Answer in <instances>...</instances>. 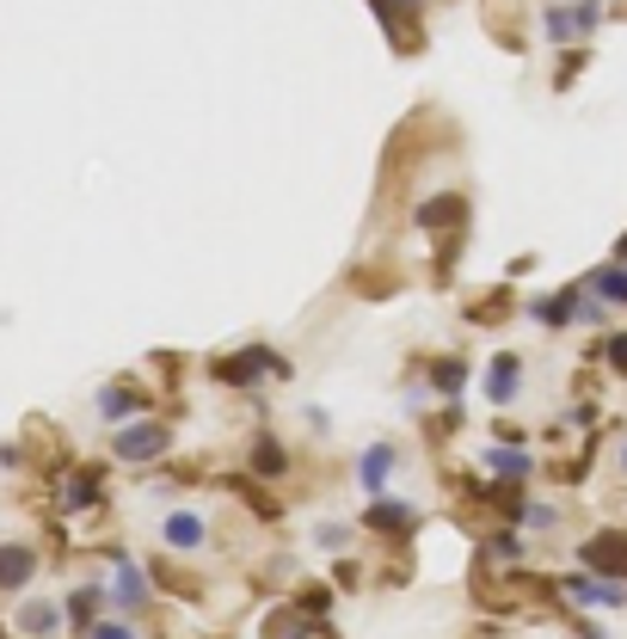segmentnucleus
Returning <instances> with one entry per match:
<instances>
[{
  "label": "nucleus",
  "instance_id": "obj_1",
  "mask_svg": "<svg viewBox=\"0 0 627 639\" xmlns=\"http://www.w3.org/2000/svg\"><path fill=\"white\" fill-rule=\"evenodd\" d=\"M111 449H118V462H154V455L173 449V430L154 425V418H142V425H123Z\"/></svg>",
  "mask_w": 627,
  "mask_h": 639
},
{
  "label": "nucleus",
  "instance_id": "obj_2",
  "mask_svg": "<svg viewBox=\"0 0 627 639\" xmlns=\"http://www.w3.org/2000/svg\"><path fill=\"white\" fill-rule=\"evenodd\" d=\"M585 572L590 578H615V585H621V578H627V535L621 529L590 535V541H585Z\"/></svg>",
  "mask_w": 627,
  "mask_h": 639
},
{
  "label": "nucleus",
  "instance_id": "obj_3",
  "mask_svg": "<svg viewBox=\"0 0 627 639\" xmlns=\"http://www.w3.org/2000/svg\"><path fill=\"white\" fill-rule=\"evenodd\" d=\"M13 627H19V639H55L62 633V602L55 597H26L19 615H13Z\"/></svg>",
  "mask_w": 627,
  "mask_h": 639
},
{
  "label": "nucleus",
  "instance_id": "obj_4",
  "mask_svg": "<svg viewBox=\"0 0 627 639\" xmlns=\"http://www.w3.org/2000/svg\"><path fill=\"white\" fill-rule=\"evenodd\" d=\"M111 597H118V609H123V615H142L148 602H154V585H148L142 566L118 559V566H111Z\"/></svg>",
  "mask_w": 627,
  "mask_h": 639
},
{
  "label": "nucleus",
  "instance_id": "obj_5",
  "mask_svg": "<svg viewBox=\"0 0 627 639\" xmlns=\"http://www.w3.org/2000/svg\"><path fill=\"white\" fill-rule=\"evenodd\" d=\"M161 541L173 547V554H198V547L210 541V523H203L198 510H166V517H161Z\"/></svg>",
  "mask_w": 627,
  "mask_h": 639
},
{
  "label": "nucleus",
  "instance_id": "obj_6",
  "mask_svg": "<svg viewBox=\"0 0 627 639\" xmlns=\"http://www.w3.org/2000/svg\"><path fill=\"white\" fill-rule=\"evenodd\" d=\"M481 467L493 479H505V486H517V479H529L535 474V455L529 449H517V443H493V449L481 455Z\"/></svg>",
  "mask_w": 627,
  "mask_h": 639
},
{
  "label": "nucleus",
  "instance_id": "obj_7",
  "mask_svg": "<svg viewBox=\"0 0 627 639\" xmlns=\"http://www.w3.org/2000/svg\"><path fill=\"white\" fill-rule=\"evenodd\" d=\"M394 467H401V449H394V443H370V449H363V462H357V486L382 498V486L394 479Z\"/></svg>",
  "mask_w": 627,
  "mask_h": 639
},
{
  "label": "nucleus",
  "instance_id": "obj_8",
  "mask_svg": "<svg viewBox=\"0 0 627 639\" xmlns=\"http://www.w3.org/2000/svg\"><path fill=\"white\" fill-rule=\"evenodd\" d=\"M31 578H38V547L0 541V590H26Z\"/></svg>",
  "mask_w": 627,
  "mask_h": 639
},
{
  "label": "nucleus",
  "instance_id": "obj_9",
  "mask_svg": "<svg viewBox=\"0 0 627 639\" xmlns=\"http://www.w3.org/2000/svg\"><path fill=\"white\" fill-rule=\"evenodd\" d=\"M566 590H573L585 609H621V602H627V585H615V578H590V572H573V578H566Z\"/></svg>",
  "mask_w": 627,
  "mask_h": 639
},
{
  "label": "nucleus",
  "instance_id": "obj_10",
  "mask_svg": "<svg viewBox=\"0 0 627 639\" xmlns=\"http://www.w3.org/2000/svg\"><path fill=\"white\" fill-rule=\"evenodd\" d=\"M523 394V357H493L486 363V399H493V406H510V399Z\"/></svg>",
  "mask_w": 627,
  "mask_h": 639
},
{
  "label": "nucleus",
  "instance_id": "obj_11",
  "mask_svg": "<svg viewBox=\"0 0 627 639\" xmlns=\"http://www.w3.org/2000/svg\"><path fill=\"white\" fill-rule=\"evenodd\" d=\"M99 609H105V590L99 585H81L74 597L62 602V627H74V633H87V627L99 621Z\"/></svg>",
  "mask_w": 627,
  "mask_h": 639
},
{
  "label": "nucleus",
  "instance_id": "obj_12",
  "mask_svg": "<svg viewBox=\"0 0 627 639\" xmlns=\"http://www.w3.org/2000/svg\"><path fill=\"white\" fill-rule=\"evenodd\" d=\"M363 523H370V529H382V535H406V529L418 523V510H413V505H401V498H375Z\"/></svg>",
  "mask_w": 627,
  "mask_h": 639
},
{
  "label": "nucleus",
  "instance_id": "obj_13",
  "mask_svg": "<svg viewBox=\"0 0 627 639\" xmlns=\"http://www.w3.org/2000/svg\"><path fill=\"white\" fill-rule=\"evenodd\" d=\"M142 413V394H135V387H99V418H105V425H130V418Z\"/></svg>",
  "mask_w": 627,
  "mask_h": 639
},
{
  "label": "nucleus",
  "instance_id": "obj_14",
  "mask_svg": "<svg viewBox=\"0 0 627 639\" xmlns=\"http://www.w3.org/2000/svg\"><path fill=\"white\" fill-rule=\"evenodd\" d=\"M578 295L585 290H560V295H547V302H535L529 314L542 320V326H554V333H560V326H578Z\"/></svg>",
  "mask_w": 627,
  "mask_h": 639
},
{
  "label": "nucleus",
  "instance_id": "obj_15",
  "mask_svg": "<svg viewBox=\"0 0 627 639\" xmlns=\"http://www.w3.org/2000/svg\"><path fill=\"white\" fill-rule=\"evenodd\" d=\"M585 290L597 295L603 307H627V271L621 265H603V271H590V277H585Z\"/></svg>",
  "mask_w": 627,
  "mask_h": 639
},
{
  "label": "nucleus",
  "instance_id": "obj_16",
  "mask_svg": "<svg viewBox=\"0 0 627 639\" xmlns=\"http://www.w3.org/2000/svg\"><path fill=\"white\" fill-rule=\"evenodd\" d=\"M542 38H547V43H578V38H585V31H578L573 0H566V7H547V19H542Z\"/></svg>",
  "mask_w": 627,
  "mask_h": 639
},
{
  "label": "nucleus",
  "instance_id": "obj_17",
  "mask_svg": "<svg viewBox=\"0 0 627 639\" xmlns=\"http://www.w3.org/2000/svg\"><path fill=\"white\" fill-rule=\"evenodd\" d=\"M462 215H467L462 197H431V203H418V227H455Z\"/></svg>",
  "mask_w": 627,
  "mask_h": 639
},
{
  "label": "nucleus",
  "instance_id": "obj_18",
  "mask_svg": "<svg viewBox=\"0 0 627 639\" xmlns=\"http://www.w3.org/2000/svg\"><path fill=\"white\" fill-rule=\"evenodd\" d=\"M431 387L455 399V394H462V387H467V363H462V357H443L437 369H431Z\"/></svg>",
  "mask_w": 627,
  "mask_h": 639
},
{
  "label": "nucleus",
  "instance_id": "obj_19",
  "mask_svg": "<svg viewBox=\"0 0 627 639\" xmlns=\"http://www.w3.org/2000/svg\"><path fill=\"white\" fill-rule=\"evenodd\" d=\"M283 467H290V455H283V449H277V443H271V437H259V443H253V474L277 479Z\"/></svg>",
  "mask_w": 627,
  "mask_h": 639
},
{
  "label": "nucleus",
  "instance_id": "obj_20",
  "mask_svg": "<svg viewBox=\"0 0 627 639\" xmlns=\"http://www.w3.org/2000/svg\"><path fill=\"white\" fill-rule=\"evenodd\" d=\"M486 559H505V566H517V559H523V541H517V535H493V541H486Z\"/></svg>",
  "mask_w": 627,
  "mask_h": 639
},
{
  "label": "nucleus",
  "instance_id": "obj_21",
  "mask_svg": "<svg viewBox=\"0 0 627 639\" xmlns=\"http://www.w3.org/2000/svg\"><path fill=\"white\" fill-rule=\"evenodd\" d=\"M93 498H99V479H93V474H74V486H68V505L81 510V505H93Z\"/></svg>",
  "mask_w": 627,
  "mask_h": 639
},
{
  "label": "nucleus",
  "instance_id": "obj_22",
  "mask_svg": "<svg viewBox=\"0 0 627 639\" xmlns=\"http://www.w3.org/2000/svg\"><path fill=\"white\" fill-rule=\"evenodd\" d=\"M81 639H135V627L130 621H93Z\"/></svg>",
  "mask_w": 627,
  "mask_h": 639
},
{
  "label": "nucleus",
  "instance_id": "obj_23",
  "mask_svg": "<svg viewBox=\"0 0 627 639\" xmlns=\"http://www.w3.org/2000/svg\"><path fill=\"white\" fill-rule=\"evenodd\" d=\"M603 357H609V369H615V375H627V333H609Z\"/></svg>",
  "mask_w": 627,
  "mask_h": 639
},
{
  "label": "nucleus",
  "instance_id": "obj_24",
  "mask_svg": "<svg viewBox=\"0 0 627 639\" xmlns=\"http://www.w3.org/2000/svg\"><path fill=\"white\" fill-rule=\"evenodd\" d=\"M314 541H321V547H338V541H345V529H338V523H321V529H314Z\"/></svg>",
  "mask_w": 627,
  "mask_h": 639
},
{
  "label": "nucleus",
  "instance_id": "obj_25",
  "mask_svg": "<svg viewBox=\"0 0 627 639\" xmlns=\"http://www.w3.org/2000/svg\"><path fill=\"white\" fill-rule=\"evenodd\" d=\"M621 467H627V443H621Z\"/></svg>",
  "mask_w": 627,
  "mask_h": 639
},
{
  "label": "nucleus",
  "instance_id": "obj_26",
  "mask_svg": "<svg viewBox=\"0 0 627 639\" xmlns=\"http://www.w3.org/2000/svg\"><path fill=\"white\" fill-rule=\"evenodd\" d=\"M547 7H566V0H547Z\"/></svg>",
  "mask_w": 627,
  "mask_h": 639
}]
</instances>
